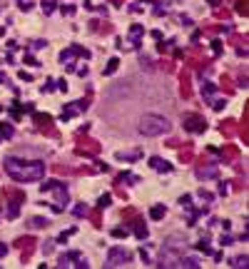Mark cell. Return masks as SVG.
<instances>
[{
	"mask_svg": "<svg viewBox=\"0 0 249 269\" xmlns=\"http://www.w3.org/2000/svg\"><path fill=\"white\" fill-rule=\"evenodd\" d=\"M5 172L15 182H35L45 177V165L43 162H25L18 157H5Z\"/></svg>",
	"mask_w": 249,
	"mask_h": 269,
	"instance_id": "cell-1",
	"label": "cell"
},
{
	"mask_svg": "<svg viewBox=\"0 0 249 269\" xmlns=\"http://www.w3.org/2000/svg\"><path fill=\"white\" fill-rule=\"evenodd\" d=\"M170 130V122L167 118H159V115H145L142 122H140V132L145 137H159Z\"/></svg>",
	"mask_w": 249,
	"mask_h": 269,
	"instance_id": "cell-2",
	"label": "cell"
},
{
	"mask_svg": "<svg viewBox=\"0 0 249 269\" xmlns=\"http://www.w3.org/2000/svg\"><path fill=\"white\" fill-rule=\"evenodd\" d=\"M124 262H130V252L122 247H112L107 252V267H122Z\"/></svg>",
	"mask_w": 249,
	"mask_h": 269,
	"instance_id": "cell-3",
	"label": "cell"
},
{
	"mask_svg": "<svg viewBox=\"0 0 249 269\" xmlns=\"http://www.w3.org/2000/svg\"><path fill=\"white\" fill-rule=\"evenodd\" d=\"M150 165H152V167H155L157 172H170V170H172V167H170L167 162H162L159 157H152V160H150Z\"/></svg>",
	"mask_w": 249,
	"mask_h": 269,
	"instance_id": "cell-4",
	"label": "cell"
},
{
	"mask_svg": "<svg viewBox=\"0 0 249 269\" xmlns=\"http://www.w3.org/2000/svg\"><path fill=\"white\" fill-rule=\"evenodd\" d=\"M150 217H152V219H159V217H164V207H152Z\"/></svg>",
	"mask_w": 249,
	"mask_h": 269,
	"instance_id": "cell-5",
	"label": "cell"
},
{
	"mask_svg": "<svg viewBox=\"0 0 249 269\" xmlns=\"http://www.w3.org/2000/svg\"><path fill=\"white\" fill-rule=\"evenodd\" d=\"M217 175V167H210V170H199V177H215Z\"/></svg>",
	"mask_w": 249,
	"mask_h": 269,
	"instance_id": "cell-6",
	"label": "cell"
},
{
	"mask_svg": "<svg viewBox=\"0 0 249 269\" xmlns=\"http://www.w3.org/2000/svg\"><path fill=\"white\" fill-rule=\"evenodd\" d=\"M232 267H247V257H237V259H232Z\"/></svg>",
	"mask_w": 249,
	"mask_h": 269,
	"instance_id": "cell-7",
	"label": "cell"
},
{
	"mask_svg": "<svg viewBox=\"0 0 249 269\" xmlns=\"http://www.w3.org/2000/svg\"><path fill=\"white\" fill-rule=\"evenodd\" d=\"M45 224H48L45 219H32V227H45Z\"/></svg>",
	"mask_w": 249,
	"mask_h": 269,
	"instance_id": "cell-8",
	"label": "cell"
},
{
	"mask_svg": "<svg viewBox=\"0 0 249 269\" xmlns=\"http://www.w3.org/2000/svg\"><path fill=\"white\" fill-rule=\"evenodd\" d=\"M115 67H117V60H110V67H107V72H115Z\"/></svg>",
	"mask_w": 249,
	"mask_h": 269,
	"instance_id": "cell-9",
	"label": "cell"
},
{
	"mask_svg": "<svg viewBox=\"0 0 249 269\" xmlns=\"http://www.w3.org/2000/svg\"><path fill=\"white\" fill-rule=\"evenodd\" d=\"M5 252H8V249H5V247H3V244H0V257H3V254H5Z\"/></svg>",
	"mask_w": 249,
	"mask_h": 269,
	"instance_id": "cell-10",
	"label": "cell"
}]
</instances>
